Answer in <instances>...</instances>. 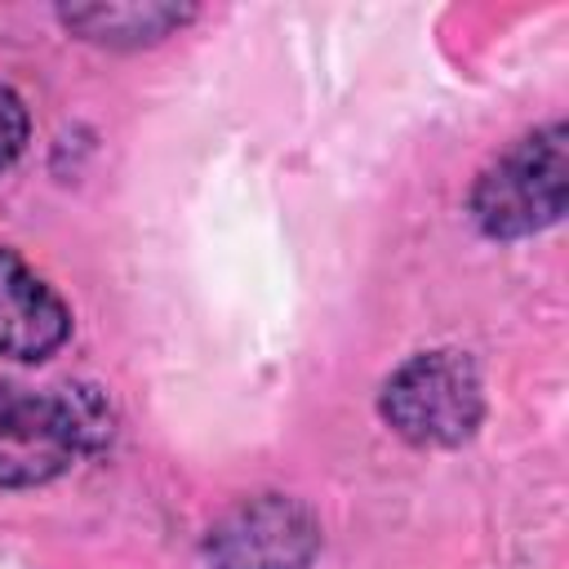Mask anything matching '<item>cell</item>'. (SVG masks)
Instances as JSON below:
<instances>
[{
	"label": "cell",
	"mask_w": 569,
	"mask_h": 569,
	"mask_svg": "<svg viewBox=\"0 0 569 569\" xmlns=\"http://www.w3.org/2000/svg\"><path fill=\"white\" fill-rule=\"evenodd\" d=\"M102 418L84 409V396H36L0 387V485L53 480L80 445L98 440Z\"/></svg>",
	"instance_id": "2"
},
{
	"label": "cell",
	"mask_w": 569,
	"mask_h": 569,
	"mask_svg": "<svg viewBox=\"0 0 569 569\" xmlns=\"http://www.w3.org/2000/svg\"><path fill=\"white\" fill-rule=\"evenodd\" d=\"M565 191H569V147H565V129L551 124L516 142L476 182L471 213L489 236L516 240L556 222L565 209Z\"/></svg>",
	"instance_id": "1"
},
{
	"label": "cell",
	"mask_w": 569,
	"mask_h": 569,
	"mask_svg": "<svg viewBox=\"0 0 569 569\" xmlns=\"http://www.w3.org/2000/svg\"><path fill=\"white\" fill-rule=\"evenodd\" d=\"M22 142H27V111L9 89H0V169L22 151Z\"/></svg>",
	"instance_id": "7"
},
{
	"label": "cell",
	"mask_w": 569,
	"mask_h": 569,
	"mask_svg": "<svg viewBox=\"0 0 569 569\" xmlns=\"http://www.w3.org/2000/svg\"><path fill=\"white\" fill-rule=\"evenodd\" d=\"M67 329L71 316L62 298L18 253L0 244V356L44 360L53 347H62Z\"/></svg>",
	"instance_id": "5"
},
{
	"label": "cell",
	"mask_w": 569,
	"mask_h": 569,
	"mask_svg": "<svg viewBox=\"0 0 569 569\" xmlns=\"http://www.w3.org/2000/svg\"><path fill=\"white\" fill-rule=\"evenodd\" d=\"M382 413L413 445H458L480 422V378L458 351L413 356L382 387Z\"/></svg>",
	"instance_id": "3"
},
{
	"label": "cell",
	"mask_w": 569,
	"mask_h": 569,
	"mask_svg": "<svg viewBox=\"0 0 569 569\" xmlns=\"http://www.w3.org/2000/svg\"><path fill=\"white\" fill-rule=\"evenodd\" d=\"M187 18V9L178 4H84V9H67L62 22L89 40L102 44H147L160 40L164 31H173Z\"/></svg>",
	"instance_id": "6"
},
{
	"label": "cell",
	"mask_w": 569,
	"mask_h": 569,
	"mask_svg": "<svg viewBox=\"0 0 569 569\" xmlns=\"http://www.w3.org/2000/svg\"><path fill=\"white\" fill-rule=\"evenodd\" d=\"M320 547V525L293 498L267 493L231 507L209 529L213 569H302Z\"/></svg>",
	"instance_id": "4"
}]
</instances>
